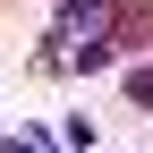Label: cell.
I'll return each instance as SVG.
<instances>
[{"label": "cell", "mask_w": 153, "mask_h": 153, "mask_svg": "<svg viewBox=\"0 0 153 153\" xmlns=\"http://www.w3.org/2000/svg\"><path fill=\"white\" fill-rule=\"evenodd\" d=\"M128 94H136V102H145V111H153V60H145V68H136V76H128Z\"/></svg>", "instance_id": "7a4b0ae2"}, {"label": "cell", "mask_w": 153, "mask_h": 153, "mask_svg": "<svg viewBox=\"0 0 153 153\" xmlns=\"http://www.w3.org/2000/svg\"><path fill=\"white\" fill-rule=\"evenodd\" d=\"M153 43V0H102V51H145Z\"/></svg>", "instance_id": "6da1fadb"}]
</instances>
